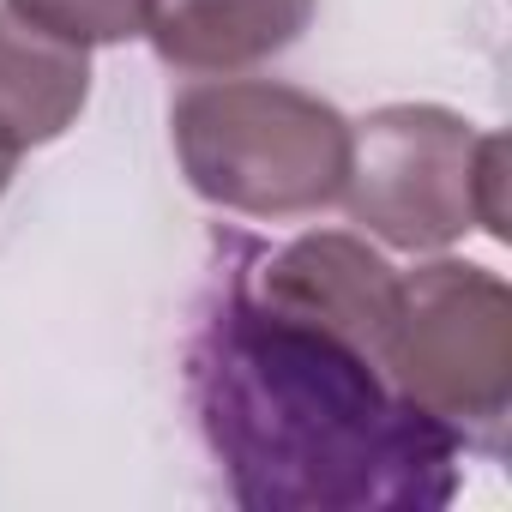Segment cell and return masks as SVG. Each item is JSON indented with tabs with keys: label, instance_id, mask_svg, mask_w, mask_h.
Returning <instances> with one entry per match:
<instances>
[{
	"label": "cell",
	"instance_id": "8",
	"mask_svg": "<svg viewBox=\"0 0 512 512\" xmlns=\"http://www.w3.org/2000/svg\"><path fill=\"white\" fill-rule=\"evenodd\" d=\"M19 157H25V151L0 133V199H7V187H13V175H19Z\"/></svg>",
	"mask_w": 512,
	"mask_h": 512
},
{
	"label": "cell",
	"instance_id": "6",
	"mask_svg": "<svg viewBox=\"0 0 512 512\" xmlns=\"http://www.w3.org/2000/svg\"><path fill=\"white\" fill-rule=\"evenodd\" d=\"M91 103V49L0 7V133L19 151L55 145Z\"/></svg>",
	"mask_w": 512,
	"mask_h": 512
},
{
	"label": "cell",
	"instance_id": "5",
	"mask_svg": "<svg viewBox=\"0 0 512 512\" xmlns=\"http://www.w3.org/2000/svg\"><path fill=\"white\" fill-rule=\"evenodd\" d=\"M320 0H145V31L157 61L199 79L247 73L302 43Z\"/></svg>",
	"mask_w": 512,
	"mask_h": 512
},
{
	"label": "cell",
	"instance_id": "2",
	"mask_svg": "<svg viewBox=\"0 0 512 512\" xmlns=\"http://www.w3.org/2000/svg\"><path fill=\"white\" fill-rule=\"evenodd\" d=\"M187 187L235 217H314L350 175V121L278 79H199L169 109Z\"/></svg>",
	"mask_w": 512,
	"mask_h": 512
},
{
	"label": "cell",
	"instance_id": "1",
	"mask_svg": "<svg viewBox=\"0 0 512 512\" xmlns=\"http://www.w3.org/2000/svg\"><path fill=\"white\" fill-rule=\"evenodd\" d=\"M187 404L247 512H440L458 440L338 326L247 284L235 241L187 338Z\"/></svg>",
	"mask_w": 512,
	"mask_h": 512
},
{
	"label": "cell",
	"instance_id": "7",
	"mask_svg": "<svg viewBox=\"0 0 512 512\" xmlns=\"http://www.w3.org/2000/svg\"><path fill=\"white\" fill-rule=\"evenodd\" d=\"M19 19L79 43V49H109L145 31V0H0Z\"/></svg>",
	"mask_w": 512,
	"mask_h": 512
},
{
	"label": "cell",
	"instance_id": "4",
	"mask_svg": "<svg viewBox=\"0 0 512 512\" xmlns=\"http://www.w3.org/2000/svg\"><path fill=\"white\" fill-rule=\"evenodd\" d=\"M380 368L458 452L500 458L512 422V290L500 272L470 260L404 272Z\"/></svg>",
	"mask_w": 512,
	"mask_h": 512
},
{
	"label": "cell",
	"instance_id": "3",
	"mask_svg": "<svg viewBox=\"0 0 512 512\" xmlns=\"http://www.w3.org/2000/svg\"><path fill=\"white\" fill-rule=\"evenodd\" d=\"M338 199L404 253H440L470 229L506 241V139L440 103H386L350 127Z\"/></svg>",
	"mask_w": 512,
	"mask_h": 512
}]
</instances>
